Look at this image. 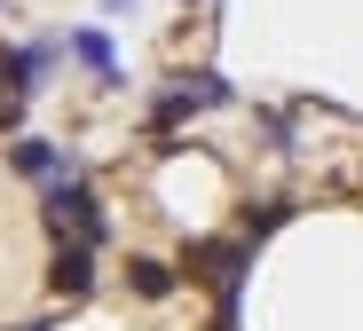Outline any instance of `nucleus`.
Masks as SVG:
<instances>
[{
  "instance_id": "obj_1",
  "label": "nucleus",
  "mask_w": 363,
  "mask_h": 331,
  "mask_svg": "<svg viewBox=\"0 0 363 331\" xmlns=\"http://www.w3.org/2000/svg\"><path fill=\"white\" fill-rule=\"evenodd\" d=\"M48 237H55V245H64V237H72V245H95V237H103V206H95L79 181H55V189H48Z\"/></svg>"
},
{
  "instance_id": "obj_2",
  "label": "nucleus",
  "mask_w": 363,
  "mask_h": 331,
  "mask_svg": "<svg viewBox=\"0 0 363 331\" xmlns=\"http://www.w3.org/2000/svg\"><path fill=\"white\" fill-rule=\"evenodd\" d=\"M48 284L64 292V300H79V292L95 284V260H87V245H55V260H48Z\"/></svg>"
},
{
  "instance_id": "obj_3",
  "label": "nucleus",
  "mask_w": 363,
  "mask_h": 331,
  "mask_svg": "<svg viewBox=\"0 0 363 331\" xmlns=\"http://www.w3.org/2000/svg\"><path fill=\"white\" fill-rule=\"evenodd\" d=\"M9 158H16V174H32V181H55V174H64V150H55V142H16Z\"/></svg>"
},
{
  "instance_id": "obj_4",
  "label": "nucleus",
  "mask_w": 363,
  "mask_h": 331,
  "mask_svg": "<svg viewBox=\"0 0 363 331\" xmlns=\"http://www.w3.org/2000/svg\"><path fill=\"white\" fill-rule=\"evenodd\" d=\"M127 284H135L143 300H166V292H174V269H166V260H127Z\"/></svg>"
},
{
  "instance_id": "obj_5",
  "label": "nucleus",
  "mask_w": 363,
  "mask_h": 331,
  "mask_svg": "<svg viewBox=\"0 0 363 331\" xmlns=\"http://www.w3.org/2000/svg\"><path fill=\"white\" fill-rule=\"evenodd\" d=\"M72 47H79V55H87V63H95V72H111V40H103V32H79V40H72Z\"/></svg>"
},
{
  "instance_id": "obj_6",
  "label": "nucleus",
  "mask_w": 363,
  "mask_h": 331,
  "mask_svg": "<svg viewBox=\"0 0 363 331\" xmlns=\"http://www.w3.org/2000/svg\"><path fill=\"white\" fill-rule=\"evenodd\" d=\"M277 221H284V206H245V237H269Z\"/></svg>"
}]
</instances>
